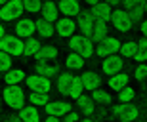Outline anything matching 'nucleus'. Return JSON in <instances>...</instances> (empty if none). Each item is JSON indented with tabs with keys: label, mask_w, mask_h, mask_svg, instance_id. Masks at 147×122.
<instances>
[{
	"label": "nucleus",
	"mask_w": 147,
	"mask_h": 122,
	"mask_svg": "<svg viewBox=\"0 0 147 122\" xmlns=\"http://www.w3.org/2000/svg\"><path fill=\"white\" fill-rule=\"evenodd\" d=\"M113 115L122 122H134L140 117V111H138V107H134L132 103H120V105L113 107Z\"/></svg>",
	"instance_id": "423d86ee"
},
{
	"label": "nucleus",
	"mask_w": 147,
	"mask_h": 122,
	"mask_svg": "<svg viewBox=\"0 0 147 122\" xmlns=\"http://www.w3.org/2000/svg\"><path fill=\"white\" fill-rule=\"evenodd\" d=\"M120 0H105V4H109V6H117Z\"/></svg>",
	"instance_id": "79ce46f5"
},
{
	"label": "nucleus",
	"mask_w": 147,
	"mask_h": 122,
	"mask_svg": "<svg viewBox=\"0 0 147 122\" xmlns=\"http://www.w3.org/2000/svg\"><path fill=\"white\" fill-rule=\"evenodd\" d=\"M82 2H86V4H90V6H94V4H98L99 0H82Z\"/></svg>",
	"instance_id": "37998d69"
},
{
	"label": "nucleus",
	"mask_w": 147,
	"mask_h": 122,
	"mask_svg": "<svg viewBox=\"0 0 147 122\" xmlns=\"http://www.w3.org/2000/svg\"><path fill=\"white\" fill-rule=\"evenodd\" d=\"M119 50H120V42L117 38H113V36H107V38H103L101 42H99L96 54H98L99 57H107V56L117 54Z\"/></svg>",
	"instance_id": "1a4fd4ad"
},
{
	"label": "nucleus",
	"mask_w": 147,
	"mask_h": 122,
	"mask_svg": "<svg viewBox=\"0 0 147 122\" xmlns=\"http://www.w3.org/2000/svg\"><path fill=\"white\" fill-rule=\"evenodd\" d=\"M4 34H6V29L2 27V25H0V38H2V36H4Z\"/></svg>",
	"instance_id": "a18cd8bd"
},
{
	"label": "nucleus",
	"mask_w": 147,
	"mask_h": 122,
	"mask_svg": "<svg viewBox=\"0 0 147 122\" xmlns=\"http://www.w3.org/2000/svg\"><path fill=\"white\" fill-rule=\"evenodd\" d=\"M134 76H136V80H140V82H143L147 78V65L143 63V65L136 67V71H134Z\"/></svg>",
	"instance_id": "4c0bfd02"
},
{
	"label": "nucleus",
	"mask_w": 147,
	"mask_h": 122,
	"mask_svg": "<svg viewBox=\"0 0 147 122\" xmlns=\"http://www.w3.org/2000/svg\"><path fill=\"white\" fill-rule=\"evenodd\" d=\"M2 95H4L6 105L11 107V109H21L23 103H25V92L17 84H8V88L4 90Z\"/></svg>",
	"instance_id": "f03ea898"
},
{
	"label": "nucleus",
	"mask_w": 147,
	"mask_h": 122,
	"mask_svg": "<svg viewBox=\"0 0 147 122\" xmlns=\"http://www.w3.org/2000/svg\"><path fill=\"white\" fill-rule=\"evenodd\" d=\"M23 48H25V42H23L19 36H13V34H4L0 38V50L10 54V56H23Z\"/></svg>",
	"instance_id": "7ed1b4c3"
},
{
	"label": "nucleus",
	"mask_w": 147,
	"mask_h": 122,
	"mask_svg": "<svg viewBox=\"0 0 147 122\" xmlns=\"http://www.w3.org/2000/svg\"><path fill=\"white\" fill-rule=\"evenodd\" d=\"M122 4H124V10L128 11V15L132 17V21L142 19V15L145 13L143 11V0H122Z\"/></svg>",
	"instance_id": "4468645a"
},
{
	"label": "nucleus",
	"mask_w": 147,
	"mask_h": 122,
	"mask_svg": "<svg viewBox=\"0 0 147 122\" xmlns=\"http://www.w3.org/2000/svg\"><path fill=\"white\" fill-rule=\"evenodd\" d=\"M73 78H75V74H71V72H61L59 76H57V80H55V88H57L59 94H63V95L69 94V88H71Z\"/></svg>",
	"instance_id": "aec40b11"
},
{
	"label": "nucleus",
	"mask_w": 147,
	"mask_h": 122,
	"mask_svg": "<svg viewBox=\"0 0 147 122\" xmlns=\"http://www.w3.org/2000/svg\"><path fill=\"white\" fill-rule=\"evenodd\" d=\"M19 118L21 122H40V115H38L36 107H21L19 109Z\"/></svg>",
	"instance_id": "412c9836"
},
{
	"label": "nucleus",
	"mask_w": 147,
	"mask_h": 122,
	"mask_svg": "<svg viewBox=\"0 0 147 122\" xmlns=\"http://www.w3.org/2000/svg\"><path fill=\"white\" fill-rule=\"evenodd\" d=\"M44 109L50 117H65L67 113L71 111V105L67 101H48L44 105Z\"/></svg>",
	"instance_id": "9b49d317"
},
{
	"label": "nucleus",
	"mask_w": 147,
	"mask_h": 122,
	"mask_svg": "<svg viewBox=\"0 0 147 122\" xmlns=\"http://www.w3.org/2000/svg\"><path fill=\"white\" fill-rule=\"evenodd\" d=\"M23 13V2L21 0H8L0 8V19L2 21H13Z\"/></svg>",
	"instance_id": "20e7f679"
},
{
	"label": "nucleus",
	"mask_w": 147,
	"mask_h": 122,
	"mask_svg": "<svg viewBox=\"0 0 147 122\" xmlns=\"http://www.w3.org/2000/svg\"><path fill=\"white\" fill-rule=\"evenodd\" d=\"M29 101H31V105H36V107H44L46 103L50 101V95L44 94V92H33V94L29 95Z\"/></svg>",
	"instance_id": "c85d7f7f"
},
{
	"label": "nucleus",
	"mask_w": 147,
	"mask_h": 122,
	"mask_svg": "<svg viewBox=\"0 0 147 122\" xmlns=\"http://www.w3.org/2000/svg\"><path fill=\"white\" fill-rule=\"evenodd\" d=\"M23 2V10L31 11V13H36V11L42 10V0H21Z\"/></svg>",
	"instance_id": "f704fd0d"
},
{
	"label": "nucleus",
	"mask_w": 147,
	"mask_h": 122,
	"mask_svg": "<svg viewBox=\"0 0 147 122\" xmlns=\"http://www.w3.org/2000/svg\"><path fill=\"white\" fill-rule=\"evenodd\" d=\"M46 122H63V118H61V117H50V115H48Z\"/></svg>",
	"instance_id": "ea45409f"
},
{
	"label": "nucleus",
	"mask_w": 147,
	"mask_h": 122,
	"mask_svg": "<svg viewBox=\"0 0 147 122\" xmlns=\"http://www.w3.org/2000/svg\"><path fill=\"white\" fill-rule=\"evenodd\" d=\"M92 99L98 101V103H103V105H109L111 101H113V97H111L109 92H105V90H94L92 92Z\"/></svg>",
	"instance_id": "7c9ffc66"
},
{
	"label": "nucleus",
	"mask_w": 147,
	"mask_h": 122,
	"mask_svg": "<svg viewBox=\"0 0 147 122\" xmlns=\"http://www.w3.org/2000/svg\"><path fill=\"white\" fill-rule=\"evenodd\" d=\"M101 71H103V74H107V76H113V74L120 72L122 71V57H119L117 54L107 56L105 61L101 63Z\"/></svg>",
	"instance_id": "9d476101"
},
{
	"label": "nucleus",
	"mask_w": 147,
	"mask_h": 122,
	"mask_svg": "<svg viewBox=\"0 0 147 122\" xmlns=\"http://www.w3.org/2000/svg\"><path fill=\"white\" fill-rule=\"evenodd\" d=\"M82 92H84V88H82V82H80V76H75L71 82V88H69V97L71 99H76L78 95H82Z\"/></svg>",
	"instance_id": "c756f323"
},
{
	"label": "nucleus",
	"mask_w": 147,
	"mask_h": 122,
	"mask_svg": "<svg viewBox=\"0 0 147 122\" xmlns=\"http://www.w3.org/2000/svg\"><path fill=\"white\" fill-rule=\"evenodd\" d=\"M57 8L61 10V13L67 17H73V15H78L80 13V4L78 0H59Z\"/></svg>",
	"instance_id": "f3484780"
},
{
	"label": "nucleus",
	"mask_w": 147,
	"mask_h": 122,
	"mask_svg": "<svg viewBox=\"0 0 147 122\" xmlns=\"http://www.w3.org/2000/svg\"><path fill=\"white\" fill-rule=\"evenodd\" d=\"M132 59H136V61H147V36H143V38L138 42V52H136V56L132 57Z\"/></svg>",
	"instance_id": "72a5a7b5"
},
{
	"label": "nucleus",
	"mask_w": 147,
	"mask_h": 122,
	"mask_svg": "<svg viewBox=\"0 0 147 122\" xmlns=\"http://www.w3.org/2000/svg\"><path fill=\"white\" fill-rule=\"evenodd\" d=\"M145 107H147V97H145Z\"/></svg>",
	"instance_id": "8fccbe9b"
},
{
	"label": "nucleus",
	"mask_w": 147,
	"mask_h": 122,
	"mask_svg": "<svg viewBox=\"0 0 147 122\" xmlns=\"http://www.w3.org/2000/svg\"><path fill=\"white\" fill-rule=\"evenodd\" d=\"M94 15V21H111V13H113V10H111L109 4H105V2H98V4H94L92 11H90Z\"/></svg>",
	"instance_id": "ddd939ff"
},
{
	"label": "nucleus",
	"mask_w": 147,
	"mask_h": 122,
	"mask_svg": "<svg viewBox=\"0 0 147 122\" xmlns=\"http://www.w3.org/2000/svg\"><path fill=\"white\" fill-rule=\"evenodd\" d=\"M55 34L59 36V38H71L73 34H75V21H73L71 17H61V19H57L55 21Z\"/></svg>",
	"instance_id": "6e6552de"
},
{
	"label": "nucleus",
	"mask_w": 147,
	"mask_h": 122,
	"mask_svg": "<svg viewBox=\"0 0 147 122\" xmlns=\"http://www.w3.org/2000/svg\"><path fill=\"white\" fill-rule=\"evenodd\" d=\"M82 122H94V120H92V118H86V120H82Z\"/></svg>",
	"instance_id": "de8ad7c7"
},
{
	"label": "nucleus",
	"mask_w": 147,
	"mask_h": 122,
	"mask_svg": "<svg viewBox=\"0 0 147 122\" xmlns=\"http://www.w3.org/2000/svg\"><path fill=\"white\" fill-rule=\"evenodd\" d=\"M10 67H11V56L0 50V71L6 72V71H10Z\"/></svg>",
	"instance_id": "e433bc0d"
},
{
	"label": "nucleus",
	"mask_w": 147,
	"mask_h": 122,
	"mask_svg": "<svg viewBox=\"0 0 147 122\" xmlns=\"http://www.w3.org/2000/svg\"><path fill=\"white\" fill-rule=\"evenodd\" d=\"M27 86L31 88V92H44L48 94L52 90V82H50L48 76H42V74H33V76H27L25 78Z\"/></svg>",
	"instance_id": "0eeeda50"
},
{
	"label": "nucleus",
	"mask_w": 147,
	"mask_h": 122,
	"mask_svg": "<svg viewBox=\"0 0 147 122\" xmlns=\"http://www.w3.org/2000/svg\"><path fill=\"white\" fill-rule=\"evenodd\" d=\"M122 52V57H134L138 52V42H134V40H128V42H124V44H120V50Z\"/></svg>",
	"instance_id": "473e14b6"
},
{
	"label": "nucleus",
	"mask_w": 147,
	"mask_h": 122,
	"mask_svg": "<svg viewBox=\"0 0 147 122\" xmlns=\"http://www.w3.org/2000/svg\"><path fill=\"white\" fill-rule=\"evenodd\" d=\"M134 97H136V92H134L130 86H126V88H122L119 92V101L120 103H130Z\"/></svg>",
	"instance_id": "c9c22d12"
},
{
	"label": "nucleus",
	"mask_w": 147,
	"mask_h": 122,
	"mask_svg": "<svg viewBox=\"0 0 147 122\" xmlns=\"http://www.w3.org/2000/svg\"><path fill=\"white\" fill-rule=\"evenodd\" d=\"M34 31H36V21H33L31 17H23L16 25V34L17 36H27V38H31Z\"/></svg>",
	"instance_id": "f8f14e48"
},
{
	"label": "nucleus",
	"mask_w": 147,
	"mask_h": 122,
	"mask_svg": "<svg viewBox=\"0 0 147 122\" xmlns=\"http://www.w3.org/2000/svg\"><path fill=\"white\" fill-rule=\"evenodd\" d=\"M76 105L82 109L84 115H92L94 109H96V107H94V99L88 97V95H78V97H76Z\"/></svg>",
	"instance_id": "393cba45"
},
{
	"label": "nucleus",
	"mask_w": 147,
	"mask_h": 122,
	"mask_svg": "<svg viewBox=\"0 0 147 122\" xmlns=\"http://www.w3.org/2000/svg\"><path fill=\"white\" fill-rule=\"evenodd\" d=\"M6 122H21V118H13V117H11V118H8Z\"/></svg>",
	"instance_id": "c03bdc74"
},
{
	"label": "nucleus",
	"mask_w": 147,
	"mask_h": 122,
	"mask_svg": "<svg viewBox=\"0 0 147 122\" xmlns=\"http://www.w3.org/2000/svg\"><path fill=\"white\" fill-rule=\"evenodd\" d=\"M34 57L38 59V63H44V61H52L57 57V50L54 46H40V50L34 54Z\"/></svg>",
	"instance_id": "4be33fe9"
},
{
	"label": "nucleus",
	"mask_w": 147,
	"mask_h": 122,
	"mask_svg": "<svg viewBox=\"0 0 147 122\" xmlns=\"http://www.w3.org/2000/svg\"><path fill=\"white\" fill-rule=\"evenodd\" d=\"M65 65L69 67V69H82V67H84V57L78 56L76 52H73V54H69V56L65 57Z\"/></svg>",
	"instance_id": "cd10ccee"
},
{
	"label": "nucleus",
	"mask_w": 147,
	"mask_h": 122,
	"mask_svg": "<svg viewBox=\"0 0 147 122\" xmlns=\"http://www.w3.org/2000/svg\"><path fill=\"white\" fill-rule=\"evenodd\" d=\"M78 29L82 31L84 36L92 38V31H94V15L90 11H80L78 13Z\"/></svg>",
	"instance_id": "2eb2a0df"
},
{
	"label": "nucleus",
	"mask_w": 147,
	"mask_h": 122,
	"mask_svg": "<svg viewBox=\"0 0 147 122\" xmlns=\"http://www.w3.org/2000/svg\"><path fill=\"white\" fill-rule=\"evenodd\" d=\"M34 71H36V74H42V76H55L57 72H59V67L55 65H46V63H36V67H34Z\"/></svg>",
	"instance_id": "a878e982"
},
{
	"label": "nucleus",
	"mask_w": 147,
	"mask_h": 122,
	"mask_svg": "<svg viewBox=\"0 0 147 122\" xmlns=\"http://www.w3.org/2000/svg\"><path fill=\"white\" fill-rule=\"evenodd\" d=\"M6 2H8V0H0V4H6Z\"/></svg>",
	"instance_id": "09e8293b"
},
{
	"label": "nucleus",
	"mask_w": 147,
	"mask_h": 122,
	"mask_svg": "<svg viewBox=\"0 0 147 122\" xmlns=\"http://www.w3.org/2000/svg\"><path fill=\"white\" fill-rule=\"evenodd\" d=\"M103 38H107V23H103V21H94L92 40H94V42H101Z\"/></svg>",
	"instance_id": "b1692460"
},
{
	"label": "nucleus",
	"mask_w": 147,
	"mask_h": 122,
	"mask_svg": "<svg viewBox=\"0 0 147 122\" xmlns=\"http://www.w3.org/2000/svg\"><path fill=\"white\" fill-rule=\"evenodd\" d=\"M142 33H143V36H147V19L142 21Z\"/></svg>",
	"instance_id": "a19ab883"
},
{
	"label": "nucleus",
	"mask_w": 147,
	"mask_h": 122,
	"mask_svg": "<svg viewBox=\"0 0 147 122\" xmlns=\"http://www.w3.org/2000/svg\"><path fill=\"white\" fill-rule=\"evenodd\" d=\"M63 122H78V113H73V111H69L63 117Z\"/></svg>",
	"instance_id": "58836bf2"
},
{
	"label": "nucleus",
	"mask_w": 147,
	"mask_h": 122,
	"mask_svg": "<svg viewBox=\"0 0 147 122\" xmlns=\"http://www.w3.org/2000/svg\"><path fill=\"white\" fill-rule=\"evenodd\" d=\"M42 19H46V21H50V23H54V21H57V19H59V8H57V4H55V2H52V0H48V2H46V4L42 6Z\"/></svg>",
	"instance_id": "a211bd4d"
},
{
	"label": "nucleus",
	"mask_w": 147,
	"mask_h": 122,
	"mask_svg": "<svg viewBox=\"0 0 147 122\" xmlns=\"http://www.w3.org/2000/svg\"><path fill=\"white\" fill-rule=\"evenodd\" d=\"M25 72L21 71V69H10V71H6V76H4V80L8 84H19L21 80H25Z\"/></svg>",
	"instance_id": "bb28decb"
},
{
	"label": "nucleus",
	"mask_w": 147,
	"mask_h": 122,
	"mask_svg": "<svg viewBox=\"0 0 147 122\" xmlns=\"http://www.w3.org/2000/svg\"><path fill=\"white\" fill-rule=\"evenodd\" d=\"M69 48L73 52H76L78 56H82L84 59L90 57L94 54V46H92V38H88L84 34H73L71 38H69Z\"/></svg>",
	"instance_id": "f257e3e1"
},
{
	"label": "nucleus",
	"mask_w": 147,
	"mask_h": 122,
	"mask_svg": "<svg viewBox=\"0 0 147 122\" xmlns=\"http://www.w3.org/2000/svg\"><path fill=\"white\" fill-rule=\"evenodd\" d=\"M143 11L147 13V0H143Z\"/></svg>",
	"instance_id": "49530a36"
},
{
	"label": "nucleus",
	"mask_w": 147,
	"mask_h": 122,
	"mask_svg": "<svg viewBox=\"0 0 147 122\" xmlns=\"http://www.w3.org/2000/svg\"><path fill=\"white\" fill-rule=\"evenodd\" d=\"M128 82H130V76L126 72H117V74H113L109 78V88L115 90V92H120L122 88L128 86Z\"/></svg>",
	"instance_id": "6ab92c4d"
},
{
	"label": "nucleus",
	"mask_w": 147,
	"mask_h": 122,
	"mask_svg": "<svg viewBox=\"0 0 147 122\" xmlns=\"http://www.w3.org/2000/svg\"><path fill=\"white\" fill-rule=\"evenodd\" d=\"M80 82H82V88H84V90L94 92V90L99 88V84H101V76H99L98 72H94V71H86L80 76Z\"/></svg>",
	"instance_id": "dca6fc26"
},
{
	"label": "nucleus",
	"mask_w": 147,
	"mask_h": 122,
	"mask_svg": "<svg viewBox=\"0 0 147 122\" xmlns=\"http://www.w3.org/2000/svg\"><path fill=\"white\" fill-rule=\"evenodd\" d=\"M40 42H38L36 38H29L27 42H25V48H23V56H27V57H31V56H34L38 50H40Z\"/></svg>",
	"instance_id": "2f4dec72"
},
{
	"label": "nucleus",
	"mask_w": 147,
	"mask_h": 122,
	"mask_svg": "<svg viewBox=\"0 0 147 122\" xmlns=\"http://www.w3.org/2000/svg\"><path fill=\"white\" fill-rule=\"evenodd\" d=\"M36 31H38V34L42 36V38H52L55 34V29H54V25L50 21H46V19H40V21H36Z\"/></svg>",
	"instance_id": "5701e85b"
},
{
	"label": "nucleus",
	"mask_w": 147,
	"mask_h": 122,
	"mask_svg": "<svg viewBox=\"0 0 147 122\" xmlns=\"http://www.w3.org/2000/svg\"><path fill=\"white\" fill-rule=\"evenodd\" d=\"M111 23H113V27L117 29V31H120V33H128L132 29V25H134L132 17L128 15V11L120 10V8L111 13Z\"/></svg>",
	"instance_id": "39448f33"
}]
</instances>
